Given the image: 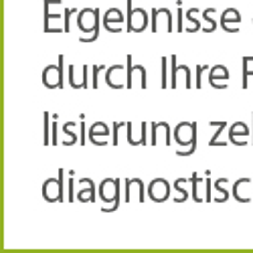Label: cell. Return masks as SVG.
Instances as JSON below:
<instances>
[{"label":"cell","mask_w":253,"mask_h":253,"mask_svg":"<svg viewBox=\"0 0 253 253\" xmlns=\"http://www.w3.org/2000/svg\"><path fill=\"white\" fill-rule=\"evenodd\" d=\"M247 124L245 122H235L233 126L229 128V142L235 144V146H245L247 144Z\"/></svg>","instance_id":"13"},{"label":"cell","mask_w":253,"mask_h":253,"mask_svg":"<svg viewBox=\"0 0 253 253\" xmlns=\"http://www.w3.org/2000/svg\"><path fill=\"white\" fill-rule=\"evenodd\" d=\"M81 188H79V193L75 195L79 203H93L95 201V186H93V180L91 178H81L79 180Z\"/></svg>","instance_id":"15"},{"label":"cell","mask_w":253,"mask_h":253,"mask_svg":"<svg viewBox=\"0 0 253 253\" xmlns=\"http://www.w3.org/2000/svg\"><path fill=\"white\" fill-rule=\"evenodd\" d=\"M51 114L49 112H45V144L49 146L51 144Z\"/></svg>","instance_id":"22"},{"label":"cell","mask_w":253,"mask_h":253,"mask_svg":"<svg viewBox=\"0 0 253 253\" xmlns=\"http://www.w3.org/2000/svg\"><path fill=\"white\" fill-rule=\"evenodd\" d=\"M99 197L101 203H110L108 207H103L105 213H112L120 205V180L118 178H105L99 186Z\"/></svg>","instance_id":"3"},{"label":"cell","mask_w":253,"mask_h":253,"mask_svg":"<svg viewBox=\"0 0 253 253\" xmlns=\"http://www.w3.org/2000/svg\"><path fill=\"white\" fill-rule=\"evenodd\" d=\"M63 176H65V170L63 168H59V176L53 180H45L43 184V197L45 201L49 203H63L65 201V186H63Z\"/></svg>","instance_id":"5"},{"label":"cell","mask_w":253,"mask_h":253,"mask_svg":"<svg viewBox=\"0 0 253 253\" xmlns=\"http://www.w3.org/2000/svg\"><path fill=\"white\" fill-rule=\"evenodd\" d=\"M197 122H180L174 130V140L180 144V150L176 152L178 156H191L197 152Z\"/></svg>","instance_id":"1"},{"label":"cell","mask_w":253,"mask_h":253,"mask_svg":"<svg viewBox=\"0 0 253 253\" xmlns=\"http://www.w3.org/2000/svg\"><path fill=\"white\" fill-rule=\"evenodd\" d=\"M160 67H162V73H160V87L166 89V57L160 59Z\"/></svg>","instance_id":"24"},{"label":"cell","mask_w":253,"mask_h":253,"mask_svg":"<svg viewBox=\"0 0 253 253\" xmlns=\"http://www.w3.org/2000/svg\"><path fill=\"white\" fill-rule=\"evenodd\" d=\"M215 14V6H211V8H207V10H203V18H205V23H209V27H205L203 31L205 33H213L215 29H217V23L211 16Z\"/></svg>","instance_id":"19"},{"label":"cell","mask_w":253,"mask_h":253,"mask_svg":"<svg viewBox=\"0 0 253 253\" xmlns=\"http://www.w3.org/2000/svg\"><path fill=\"white\" fill-rule=\"evenodd\" d=\"M126 71H128V75H126V89H132L134 87V71H140V75H142V81H140L142 89L148 87V73H146V67L144 65H136L134 67L132 55H128V61H126Z\"/></svg>","instance_id":"10"},{"label":"cell","mask_w":253,"mask_h":253,"mask_svg":"<svg viewBox=\"0 0 253 253\" xmlns=\"http://www.w3.org/2000/svg\"><path fill=\"white\" fill-rule=\"evenodd\" d=\"M221 27L227 31V33H239V23H241V14L237 8H227L223 14H221Z\"/></svg>","instance_id":"11"},{"label":"cell","mask_w":253,"mask_h":253,"mask_svg":"<svg viewBox=\"0 0 253 253\" xmlns=\"http://www.w3.org/2000/svg\"><path fill=\"white\" fill-rule=\"evenodd\" d=\"M63 63H65V57L59 55L57 65H47L43 71V83L49 89H63Z\"/></svg>","instance_id":"6"},{"label":"cell","mask_w":253,"mask_h":253,"mask_svg":"<svg viewBox=\"0 0 253 253\" xmlns=\"http://www.w3.org/2000/svg\"><path fill=\"white\" fill-rule=\"evenodd\" d=\"M191 182H193V199H195L197 203H205V201L201 199V195H199V184H201L199 174H193V176H191Z\"/></svg>","instance_id":"21"},{"label":"cell","mask_w":253,"mask_h":253,"mask_svg":"<svg viewBox=\"0 0 253 253\" xmlns=\"http://www.w3.org/2000/svg\"><path fill=\"white\" fill-rule=\"evenodd\" d=\"M73 176H75V170H69V186H67V201L69 203L73 201Z\"/></svg>","instance_id":"25"},{"label":"cell","mask_w":253,"mask_h":253,"mask_svg":"<svg viewBox=\"0 0 253 253\" xmlns=\"http://www.w3.org/2000/svg\"><path fill=\"white\" fill-rule=\"evenodd\" d=\"M108 136H110V128L105 122H95L89 130V140L95 146H105L108 144Z\"/></svg>","instance_id":"14"},{"label":"cell","mask_w":253,"mask_h":253,"mask_svg":"<svg viewBox=\"0 0 253 253\" xmlns=\"http://www.w3.org/2000/svg\"><path fill=\"white\" fill-rule=\"evenodd\" d=\"M219 79H229V71H227L225 65L211 67V71H209V83H211V87H215V89H227V83H219Z\"/></svg>","instance_id":"16"},{"label":"cell","mask_w":253,"mask_h":253,"mask_svg":"<svg viewBox=\"0 0 253 253\" xmlns=\"http://www.w3.org/2000/svg\"><path fill=\"white\" fill-rule=\"evenodd\" d=\"M122 23H126V16L122 14L120 8H110V10H105V14H103V23H101L105 31H110V33H122V31L126 29Z\"/></svg>","instance_id":"7"},{"label":"cell","mask_w":253,"mask_h":253,"mask_svg":"<svg viewBox=\"0 0 253 253\" xmlns=\"http://www.w3.org/2000/svg\"><path fill=\"white\" fill-rule=\"evenodd\" d=\"M99 14L101 10L99 8H83L79 10V16H77V27L81 33H91V37H81L79 41L81 43H93V41L99 37Z\"/></svg>","instance_id":"2"},{"label":"cell","mask_w":253,"mask_h":253,"mask_svg":"<svg viewBox=\"0 0 253 253\" xmlns=\"http://www.w3.org/2000/svg\"><path fill=\"white\" fill-rule=\"evenodd\" d=\"M79 126H81V140L79 144H85V116H79Z\"/></svg>","instance_id":"26"},{"label":"cell","mask_w":253,"mask_h":253,"mask_svg":"<svg viewBox=\"0 0 253 253\" xmlns=\"http://www.w3.org/2000/svg\"><path fill=\"white\" fill-rule=\"evenodd\" d=\"M148 27V12L144 8H134V0H128V14H126V31L142 33Z\"/></svg>","instance_id":"4"},{"label":"cell","mask_w":253,"mask_h":253,"mask_svg":"<svg viewBox=\"0 0 253 253\" xmlns=\"http://www.w3.org/2000/svg\"><path fill=\"white\" fill-rule=\"evenodd\" d=\"M178 27H176V31L178 33H182V2H180V0H178Z\"/></svg>","instance_id":"28"},{"label":"cell","mask_w":253,"mask_h":253,"mask_svg":"<svg viewBox=\"0 0 253 253\" xmlns=\"http://www.w3.org/2000/svg\"><path fill=\"white\" fill-rule=\"evenodd\" d=\"M209 67L207 65H197V73H195V87L201 89V77H203V71H207Z\"/></svg>","instance_id":"23"},{"label":"cell","mask_w":253,"mask_h":253,"mask_svg":"<svg viewBox=\"0 0 253 253\" xmlns=\"http://www.w3.org/2000/svg\"><path fill=\"white\" fill-rule=\"evenodd\" d=\"M251 120H253V114H251ZM251 144H253V122H251Z\"/></svg>","instance_id":"30"},{"label":"cell","mask_w":253,"mask_h":253,"mask_svg":"<svg viewBox=\"0 0 253 253\" xmlns=\"http://www.w3.org/2000/svg\"><path fill=\"white\" fill-rule=\"evenodd\" d=\"M103 69H105L103 65H95V67H93V83H91V87H93V89H95V87L99 85V81H97V77H99V71H103Z\"/></svg>","instance_id":"27"},{"label":"cell","mask_w":253,"mask_h":253,"mask_svg":"<svg viewBox=\"0 0 253 253\" xmlns=\"http://www.w3.org/2000/svg\"><path fill=\"white\" fill-rule=\"evenodd\" d=\"M251 180H253V174H251ZM253 186V184H251ZM251 203H253V193H251Z\"/></svg>","instance_id":"31"},{"label":"cell","mask_w":253,"mask_h":253,"mask_svg":"<svg viewBox=\"0 0 253 253\" xmlns=\"http://www.w3.org/2000/svg\"><path fill=\"white\" fill-rule=\"evenodd\" d=\"M209 126H211V128H217V134H215L213 138L209 140V146H227L229 142H223V140H219V136H221V132L227 128L229 124H227L225 120H211V122H209Z\"/></svg>","instance_id":"18"},{"label":"cell","mask_w":253,"mask_h":253,"mask_svg":"<svg viewBox=\"0 0 253 253\" xmlns=\"http://www.w3.org/2000/svg\"><path fill=\"white\" fill-rule=\"evenodd\" d=\"M55 144H59V140H57V116H53V146Z\"/></svg>","instance_id":"29"},{"label":"cell","mask_w":253,"mask_h":253,"mask_svg":"<svg viewBox=\"0 0 253 253\" xmlns=\"http://www.w3.org/2000/svg\"><path fill=\"white\" fill-rule=\"evenodd\" d=\"M170 67H172V77H170V87L168 89H176L178 87V75L182 73V79H184V87L186 89H191L193 87V81H191V71H188L186 65L178 67V63H176V55L170 57Z\"/></svg>","instance_id":"9"},{"label":"cell","mask_w":253,"mask_h":253,"mask_svg":"<svg viewBox=\"0 0 253 253\" xmlns=\"http://www.w3.org/2000/svg\"><path fill=\"white\" fill-rule=\"evenodd\" d=\"M148 195L154 203H164L170 197V184H168L166 178H154L148 186Z\"/></svg>","instance_id":"8"},{"label":"cell","mask_w":253,"mask_h":253,"mask_svg":"<svg viewBox=\"0 0 253 253\" xmlns=\"http://www.w3.org/2000/svg\"><path fill=\"white\" fill-rule=\"evenodd\" d=\"M124 75H128L126 67H122V65L108 67V71H105V83H108V87H112V89H126V85H122V77Z\"/></svg>","instance_id":"12"},{"label":"cell","mask_w":253,"mask_h":253,"mask_svg":"<svg viewBox=\"0 0 253 253\" xmlns=\"http://www.w3.org/2000/svg\"><path fill=\"white\" fill-rule=\"evenodd\" d=\"M197 12H199V8H191V10H188V12H186V18H188V20H191V23H193L191 27H188V29H186L188 33H195V31L203 29V27H201V23H199V20L195 18V14H197Z\"/></svg>","instance_id":"20"},{"label":"cell","mask_w":253,"mask_h":253,"mask_svg":"<svg viewBox=\"0 0 253 253\" xmlns=\"http://www.w3.org/2000/svg\"><path fill=\"white\" fill-rule=\"evenodd\" d=\"M140 193V203H144L146 197V186L140 178H128L126 180V201H132V193Z\"/></svg>","instance_id":"17"}]
</instances>
